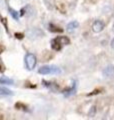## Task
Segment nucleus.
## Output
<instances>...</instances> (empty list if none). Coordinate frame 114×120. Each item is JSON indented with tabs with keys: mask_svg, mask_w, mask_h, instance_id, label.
<instances>
[{
	"mask_svg": "<svg viewBox=\"0 0 114 120\" xmlns=\"http://www.w3.org/2000/svg\"><path fill=\"white\" fill-rule=\"evenodd\" d=\"M100 91H101V89H95V90H93L92 92L88 93V94H87V96H92V95H96V94H98V93H100Z\"/></svg>",
	"mask_w": 114,
	"mask_h": 120,
	"instance_id": "18",
	"label": "nucleus"
},
{
	"mask_svg": "<svg viewBox=\"0 0 114 120\" xmlns=\"http://www.w3.org/2000/svg\"><path fill=\"white\" fill-rule=\"evenodd\" d=\"M14 36H15V38L19 39V40H22V39L24 38V34H23V33H18V32H16L14 34Z\"/></svg>",
	"mask_w": 114,
	"mask_h": 120,
	"instance_id": "17",
	"label": "nucleus"
},
{
	"mask_svg": "<svg viewBox=\"0 0 114 120\" xmlns=\"http://www.w3.org/2000/svg\"><path fill=\"white\" fill-rule=\"evenodd\" d=\"M95 113H96V107L92 106L91 107V109H90V111H89V113H88V116L89 117H93V116L95 115Z\"/></svg>",
	"mask_w": 114,
	"mask_h": 120,
	"instance_id": "16",
	"label": "nucleus"
},
{
	"mask_svg": "<svg viewBox=\"0 0 114 120\" xmlns=\"http://www.w3.org/2000/svg\"><path fill=\"white\" fill-rule=\"evenodd\" d=\"M79 26V23L77 21H71L70 23H68L67 24V30L68 31H72V30H74L76 29Z\"/></svg>",
	"mask_w": 114,
	"mask_h": 120,
	"instance_id": "13",
	"label": "nucleus"
},
{
	"mask_svg": "<svg viewBox=\"0 0 114 120\" xmlns=\"http://www.w3.org/2000/svg\"><path fill=\"white\" fill-rule=\"evenodd\" d=\"M8 10H9V13H10L11 16H12L15 20H18V18H19V12H17L16 10H14L13 8H11V7H9Z\"/></svg>",
	"mask_w": 114,
	"mask_h": 120,
	"instance_id": "14",
	"label": "nucleus"
},
{
	"mask_svg": "<svg viewBox=\"0 0 114 120\" xmlns=\"http://www.w3.org/2000/svg\"><path fill=\"white\" fill-rule=\"evenodd\" d=\"M48 29H49V31L54 32V33H62L63 32V29L62 28H60V27H58V26H56V25L52 24V23L49 24Z\"/></svg>",
	"mask_w": 114,
	"mask_h": 120,
	"instance_id": "11",
	"label": "nucleus"
},
{
	"mask_svg": "<svg viewBox=\"0 0 114 120\" xmlns=\"http://www.w3.org/2000/svg\"><path fill=\"white\" fill-rule=\"evenodd\" d=\"M0 84L2 85H12L14 84V80L11 79V78L7 77V76H1L0 77Z\"/></svg>",
	"mask_w": 114,
	"mask_h": 120,
	"instance_id": "9",
	"label": "nucleus"
},
{
	"mask_svg": "<svg viewBox=\"0 0 114 120\" xmlns=\"http://www.w3.org/2000/svg\"><path fill=\"white\" fill-rule=\"evenodd\" d=\"M25 87H31V88H36V85H31V83H29V82H26V85Z\"/></svg>",
	"mask_w": 114,
	"mask_h": 120,
	"instance_id": "20",
	"label": "nucleus"
},
{
	"mask_svg": "<svg viewBox=\"0 0 114 120\" xmlns=\"http://www.w3.org/2000/svg\"><path fill=\"white\" fill-rule=\"evenodd\" d=\"M24 61H25V65H26V68L28 70H33L36 66V63H37V59H36V56L32 54V53H27L25 55V58H24Z\"/></svg>",
	"mask_w": 114,
	"mask_h": 120,
	"instance_id": "2",
	"label": "nucleus"
},
{
	"mask_svg": "<svg viewBox=\"0 0 114 120\" xmlns=\"http://www.w3.org/2000/svg\"><path fill=\"white\" fill-rule=\"evenodd\" d=\"M42 84L51 90L53 92H57L59 90V85L54 83V82H48V81H45V80H42Z\"/></svg>",
	"mask_w": 114,
	"mask_h": 120,
	"instance_id": "5",
	"label": "nucleus"
},
{
	"mask_svg": "<svg viewBox=\"0 0 114 120\" xmlns=\"http://www.w3.org/2000/svg\"><path fill=\"white\" fill-rule=\"evenodd\" d=\"M76 87H77V83H76V81H73V83H72L71 87H66L65 89L62 90V93L66 97H69L71 95H74L76 93Z\"/></svg>",
	"mask_w": 114,
	"mask_h": 120,
	"instance_id": "3",
	"label": "nucleus"
},
{
	"mask_svg": "<svg viewBox=\"0 0 114 120\" xmlns=\"http://www.w3.org/2000/svg\"><path fill=\"white\" fill-rule=\"evenodd\" d=\"M13 94H14L13 91H11L10 89L5 88V87H3V86H0V98H1V97L11 96V95H13Z\"/></svg>",
	"mask_w": 114,
	"mask_h": 120,
	"instance_id": "7",
	"label": "nucleus"
},
{
	"mask_svg": "<svg viewBox=\"0 0 114 120\" xmlns=\"http://www.w3.org/2000/svg\"><path fill=\"white\" fill-rule=\"evenodd\" d=\"M104 26H105L104 23L101 20H96V21H94V23L92 24V30L95 33H99L104 29Z\"/></svg>",
	"mask_w": 114,
	"mask_h": 120,
	"instance_id": "4",
	"label": "nucleus"
},
{
	"mask_svg": "<svg viewBox=\"0 0 114 120\" xmlns=\"http://www.w3.org/2000/svg\"><path fill=\"white\" fill-rule=\"evenodd\" d=\"M0 20H1V23H2L3 25H4V28H5V30H6V32H7V33H9V30H8V22H7V18L0 16Z\"/></svg>",
	"mask_w": 114,
	"mask_h": 120,
	"instance_id": "15",
	"label": "nucleus"
},
{
	"mask_svg": "<svg viewBox=\"0 0 114 120\" xmlns=\"http://www.w3.org/2000/svg\"><path fill=\"white\" fill-rule=\"evenodd\" d=\"M38 73L42 75L47 74H59L61 73V69L55 65H45L38 69Z\"/></svg>",
	"mask_w": 114,
	"mask_h": 120,
	"instance_id": "1",
	"label": "nucleus"
},
{
	"mask_svg": "<svg viewBox=\"0 0 114 120\" xmlns=\"http://www.w3.org/2000/svg\"><path fill=\"white\" fill-rule=\"evenodd\" d=\"M61 45H68L70 44V39L67 36H58L55 38Z\"/></svg>",
	"mask_w": 114,
	"mask_h": 120,
	"instance_id": "10",
	"label": "nucleus"
},
{
	"mask_svg": "<svg viewBox=\"0 0 114 120\" xmlns=\"http://www.w3.org/2000/svg\"><path fill=\"white\" fill-rule=\"evenodd\" d=\"M5 71V65L3 64V62L1 61V60H0V72H4Z\"/></svg>",
	"mask_w": 114,
	"mask_h": 120,
	"instance_id": "19",
	"label": "nucleus"
},
{
	"mask_svg": "<svg viewBox=\"0 0 114 120\" xmlns=\"http://www.w3.org/2000/svg\"><path fill=\"white\" fill-rule=\"evenodd\" d=\"M111 47H112L113 49H114V38H113V40L111 41Z\"/></svg>",
	"mask_w": 114,
	"mask_h": 120,
	"instance_id": "22",
	"label": "nucleus"
},
{
	"mask_svg": "<svg viewBox=\"0 0 114 120\" xmlns=\"http://www.w3.org/2000/svg\"><path fill=\"white\" fill-rule=\"evenodd\" d=\"M24 11H25V9H24V8H22V9H21V13H20V15H24Z\"/></svg>",
	"mask_w": 114,
	"mask_h": 120,
	"instance_id": "23",
	"label": "nucleus"
},
{
	"mask_svg": "<svg viewBox=\"0 0 114 120\" xmlns=\"http://www.w3.org/2000/svg\"><path fill=\"white\" fill-rule=\"evenodd\" d=\"M3 51H4V47H3L2 45H0V54H1Z\"/></svg>",
	"mask_w": 114,
	"mask_h": 120,
	"instance_id": "21",
	"label": "nucleus"
},
{
	"mask_svg": "<svg viewBox=\"0 0 114 120\" xmlns=\"http://www.w3.org/2000/svg\"><path fill=\"white\" fill-rule=\"evenodd\" d=\"M51 47H52V49H53V50L59 51V50H61L62 45L60 44L56 39H53V40H51Z\"/></svg>",
	"mask_w": 114,
	"mask_h": 120,
	"instance_id": "12",
	"label": "nucleus"
},
{
	"mask_svg": "<svg viewBox=\"0 0 114 120\" xmlns=\"http://www.w3.org/2000/svg\"><path fill=\"white\" fill-rule=\"evenodd\" d=\"M14 108L17 110H21V111H24V112H29V109H28V106L24 103L22 102H16L14 105Z\"/></svg>",
	"mask_w": 114,
	"mask_h": 120,
	"instance_id": "8",
	"label": "nucleus"
},
{
	"mask_svg": "<svg viewBox=\"0 0 114 120\" xmlns=\"http://www.w3.org/2000/svg\"><path fill=\"white\" fill-rule=\"evenodd\" d=\"M113 30H114V26H113Z\"/></svg>",
	"mask_w": 114,
	"mask_h": 120,
	"instance_id": "25",
	"label": "nucleus"
},
{
	"mask_svg": "<svg viewBox=\"0 0 114 120\" xmlns=\"http://www.w3.org/2000/svg\"><path fill=\"white\" fill-rule=\"evenodd\" d=\"M4 119V115L3 114H0V120H3Z\"/></svg>",
	"mask_w": 114,
	"mask_h": 120,
	"instance_id": "24",
	"label": "nucleus"
},
{
	"mask_svg": "<svg viewBox=\"0 0 114 120\" xmlns=\"http://www.w3.org/2000/svg\"><path fill=\"white\" fill-rule=\"evenodd\" d=\"M102 74H103L104 77H110L114 75V65H109L107 67H105L102 71Z\"/></svg>",
	"mask_w": 114,
	"mask_h": 120,
	"instance_id": "6",
	"label": "nucleus"
}]
</instances>
